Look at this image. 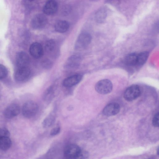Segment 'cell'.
Wrapping results in <instances>:
<instances>
[{
  "label": "cell",
  "mask_w": 159,
  "mask_h": 159,
  "mask_svg": "<svg viewBox=\"0 0 159 159\" xmlns=\"http://www.w3.org/2000/svg\"><path fill=\"white\" fill-rule=\"evenodd\" d=\"M38 106L37 103L32 101L25 102L22 108V113L25 117L30 118L33 116L37 113Z\"/></svg>",
  "instance_id": "6da1fadb"
},
{
  "label": "cell",
  "mask_w": 159,
  "mask_h": 159,
  "mask_svg": "<svg viewBox=\"0 0 159 159\" xmlns=\"http://www.w3.org/2000/svg\"><path fill=\"white\" fill-rule=\"evenodd\" d=\"M141 94V90L137 85L134 84L129 87L124 94L125 99L128 101H133L138 98Z\"/></svg>",
  "instance_id": "7a4b0ae2"
},
{
  "label": "cell",
  "mask_w": 159,
  "mask_h": 159,
  "mask_svg": "<svg viewBox=\"0 0 159 159\" xmlns=\"http://www.w3.org/2000/svg\"><path fill=\"white\" fill-rule=\"evenodd\" d=\"M113 85L108 79H103L98 81L96 84L95 88L98 93L105 94L110 93L112 90Z\"/></svg>",
  "instance_id": "3957f363"
},
{
  "label": "cell",
  "mask_w": 159,
  "mask_h": 159,
  "mask_svg": "<svg viewBox=\"0 0 159 159\" xmlns=\"http://www.w3.org/2000/svg\"><path fill=\"white\" fill-rule=\"evenodd\" d=\"M92 39L91 35L87 32L81 33L78 36L75 44V48L77 50H81L87 47L90 43Z\"/></svg>",
  "instance_id": "277c9868"
},
{
  "label": "cell",
  "mask_w": 159,
  "mask_h": 159,
  "mask_svg": "<svg viewBox=\"0 0 159 159\" xmlns=\"http://www.w3.org/2000/svg\"><path fill=\"white\" fill-rule=\"evenodd\" d=\"M48 23L46 17L42 14L35 15L31 21L32 27L35 29H40L44 27Z\"/></svg>",
  "instance_id": "5b68a950"
},
{
  "label": "cell",
  "mask_w": 159,
  "mask_h": 159,
  "mask_svg": "<svg viewBox=\"0 0 159 159\" xmlns=\"http://www.w3.org/2000/svg\"><path fill=\"white\" fill-rule=\"evenodd\" d=\"M81 149L75 144H70L67 145L64 149L65 157L68 159H74Z\"/></svg>",
  "instance_id": "8992f818"
},
{
  "label": "cell",
  "mask_w": 159,
  "mask_h": 159,
  "mask_svg": "<svg viewBox=\"0 0 159 159\" xmlns=\"http://www.w3.org/2000/svg\"><path fill=\"white\" fill-rule=\"evenodd\" d=\"M120 109V106L118 104L115 102L110 103L104 107L102 112L106 116H111L118 114Z\"/></svg>",
  "instance_id": "52a82bcc"
},
{
  "label": "cell",
  "mask_w": 159,
  "mask_h": 159,
  "mask_svg": "<svg viewBox=\"0 0 159 159\" xmlns=\"http://www.w3.org/2000/svg\"><path fill=\"white\" fill-rule=\"evenodd\" d=\"M20 111V108L19 105L15 103L12 104L6 108L4 115L7 118H11L18 115Z\"/></svg>",
  "instance_id": "ba28073f"
},
{
  "label": "cell",
  "mask_w": 159,
  "mask_h": 159,
  "mask_svg": "<svg viewBox=\"0 0 159 159\" xmlns=\"http://www.w3.org/2000/svg\"><path fill=\"white\" fill-rule=\"evenodd\" d=\"M29 61V56L25 52H20L16 55V62L18 68L28 66Z\"/></svg>",
  "instance_id": "9c48e42d"
},
{
  "label": "cell",
  "mask_w": 159,
  "mask_h": 159,
  "mask_svg": "<svg viewBox=\"0 0 159 159\" xmlns=\"http://www.w3.org/2000/svg\"><path fill=\"white\" fill-rule=\"evenodd\" d=\"M30 73V70L28 66L18 68L15 73V78L18 81H23L29 77Z\"/></svg>",
  "instance_id": "30bf717a"
},
{
  "label": "cell",
  "mask_w": 159,
  "mask_h": 159,
  "mask_svg": "<svg viewBox=\"0 0 159 159\" xmlns=\"http://www.w3.org/2000/svg\"><path fill=\"white\" fill-rule=\"evenodd\" d=\"M30 52L34 58H39L43 55V51L41 45L37 42L32 43L30 48Z\"/></svg>",
  "instance_id": "8fae6325"
},
{
  "label": "cell",
  "mask_w": 159,
  "mask_h": 159,
  "mask_svg": "<svg viewBox=\"0 0 159 159\" xmlns=\"http://www.w3.org/2000/svg\"><path fill=\"white\" fill-rule=\"evenodd\" d=\"M57 8L58 5L56 1L49 0L44 5L43 8V12L46 15H52L56 12Z\"/></svg>",
  "instance_id": "7c38bea8"
},
{
  "label": "cell",
  "mask_w": 159,
  "mask_h": 159,
  "mask_svg": "<svg viewBox=\"0 0 159 159\" xmlns=\"http://www.w3.org/2000/svg\"><path fill=\"white\" fill-rule=\"evenodd\" d=\"M82 79L80 75H75L65 79L63 82V85L66 87H70L79 83Z\"/></svg>",
  "instance_id": "4fadbf2b"
},
{
  "label": "cell",
  "mask_w": 159,
  "mask_h": 159,
  "mask_svg": "<svg viewBox=\"0 0 159 159\" xmlns=\"http://www.w3.org/2000/svg\"><path fill=\"white\" fill-rule=\"evenodd\" d=\"M81 60V56L79 55H74L70 57L67 60L66 66L68 68H75L77 67Z\"/></svg>",
  "instance_id": "5bb4252c"
},
{
  "label": "cell",
  "mask_w": 159,
  "mask_h": 159,
  "mask_svg": "<svg viewBox=\"0 0 159 159\" xmlns=\"http://www.w3.org/2000/svg\"><path fill=\"white\" fill-rule=\"evenodd\" d=\"M55 30L59 33H63L66 32L69 28V24L64 20H60L56 22L55 25Z\"/></svg>",
  "instance_id": "9a60e30c"
},
{
  "label": "cell",
  "mask_w": 159,
  "mask_h": 159,
  "mask_svg": "<svg viewBox=\"0 0 159 159\" xmlns=\"http://www.w3.org/2000/svg\"><path fill=\"white\" fill-rule=\"evenodd\" d=\"M137 54L133 53L127 55L124 59V63L128 66H136Z\"/></svg>",
  "instance_id": "2e32d148"
},
{
  "label": "cell",
  "mask_w": 159,
  "mask_h": 159,
  "mask_svg": "<svg viewBox=\"0 0 159 159\" xmlns=\"http://www.w3.org/2000/svg\"><path fill=\"white\" fill-rule=\"evenodd\" d=\"M12 142L9 137L0 138V149L6 151L8 150L11 146Z\"/></svg>",
  "instance_id": "e0dca14e"
},
{
  "label": "cell",
  "mask_w": 159,
  "mask_h": 159,
  "mask_svg": "<svg viewBox=\"0 0 159 159\" xmlns=\"http://www.w3.org/2000/svg\"><path fill=\"white\" fill-rule=\"evenodd\" d=\"M149 55V52L144 51L137 54L136 66H141L147 61Z\"/></svg>",
  "instance_id": "ac0fdd59"
},
{
  "label": "cell",
  "mask_w": 159,
  "mask_h": 159,
  "mask_svg": "<svg viewBox=\"0 0 159 159\" xmlns=\"http://www.w3.org/2000/svg\"><path fill=\"white\" fill-rule=\"evenodd\" d=\"M107 10L102 8L100 9L96 12L95 18L96 20L99 23H101L104 21L107 16Z\"/></svg>",
  "instance_id": "d6986e66"
},
{
  "label": "cell",
  "mask_w": 159,
  "mask_h": 159,
  "mask_svg": "<svg viewBox=\"0 0 159 159\" xmlns=\"http://www.w3.org/2000/svg\"><path fill=\"white\" fill-rule=\"evenodd\" d=\"M55 116L52 113L48 116L43 121L42 125L44 128H48L51 126L55 121Z\"/></svg>",
  "instance_id": "ffe728a7"
},
{
  "label": "cell",
  "mask_w": 159,
  "mask_h": 159,
  "mask_svg": "<svg viewBox=\"0 0 159 159\" xmlns=\"http://www.w3.org/2000/svg\"><path fill=\"white\" fill-rule=\"evenodd\" d=\"M54 88L53 86H51L47 89L43 94V99L49 101L52 99L54 95Z\"/></svg>",
  "instance_id": "44dd1931"
},
{
  "label": "cell",
  "mask_w": 159,
  "mask_h": 159,
  "mask_svg": "<svg viewBox=\"0 0 159 159\" xmlns=\"http://www.w3.org/2000/svg\"><path fill=\"white\" fill-rule=\"evenodd\" d=\"M56 43L55 41L53 39L48 40L46 43L45 48L46 51L48 53L53 52L55 49Z\"/></svg>",
  "instance_id": "7402d4cb"
},
{
  "label": "cell",
  "mask_w": 159,
  "mask_h": 159,
  "mask_svg": "<svg viewBox=\"0 0 159 159\" xmlns=\"http://www.w3.org/2000/svg\"><path fill=\"white\" fill-rule=\"evenodd\" d=\"M89 155L88 151L81 149L74 159H86Z\"/></svg>",
  "instance_id": "603a6c76"
},
{
  "label": "cell",
  "mask_w": 159,
  "mask_h": 159,
  "mask_svg": "<svg viewBox=\"0 0 159 159\" xmlns=\"http://www.w3.org/2000/svg\"><path fill=\"white\" fill-rule=\"evenodd\" d=\"M7 74L8 71L7 68L3 65L0 64V79L5 78Z\"/></svg>",
  "instance_id": "cb8c5ba5"
},
{
  "label": "cell",
  "mask_w": 159,
  "mask_h": 159,
  "mask_svg": "<svg viewBox=\"0 0 159 159\" xmlns=\"http://www.w3.org/2000/svg\"><path fill=\"white\" fill-rule=\"evenodd\" d=\"M42 66L45 69H49L52 66V62L49 59H44L42 62Z\"/></svg>",
  "instance_id": "d4e9b609"
},
{
  "label": "cell",
  "mask_w": 159,
  "mask_h": 159,
  "mask_svg": "<svg viewBox=\"0 0 159 159\" xmlns=\"http://www.w3.org/2000/svg\"><path fill=\"white\" fill-rule=\"evenodd\" d=\"M10 133L9 131L5 128H0V138L5 137H9Z\"/></svg>",
  "instance_id": "484cf974"
},
{
  "label": "cell",
  "mask_w": 159,
  "mask_h": 159,
  "mask_svg": "<svg viewBox=\"0 0 159 159\" xmlns=\"http://www.w3.org/2000/svg\"><path fill=\"white\" fill-rule=\"evenodd\" d=\"M159 112L157 113L154 116L152 120V124L155 127L159 126Z\"/></svg>",
  "instance_id": "4316f807"
},
{
  "label": "cell",
  "mask_w": 159,
  "mask_h": 159,
  "mask_svg": "<svg viewBox=\"0 0 159 159\" xmlns=\"http://www.w3.org/2000/svg\"><path fill=\"white\" fill-rule=\"evenodd\" d=\"M60 127L59 126H57L51 129L50 132V135L52 136L56 135L60 133Z\"/></svg>",
  "instance_id": "83f0119b"
},
{
  "label": "cell",
  "mask_w": 159,
  "mask_h": 159,
  "mask_svg": "<svg viewBox=\"0 0 159 159\" xmlns=\"http://www.w3.org/2000/svg\"><path fill=\"white\" fill-rule=\"evenodd\" d=\"M157 149V154H158V152H159V150H159V148H158Z\"/></svg>",
  "instance_id": "f1b7e54d"
},
{
  "label": "cell",
  "mask_w": 159,
  "mask_h": 159,
  "mask_svg": "<svg viewBox=\"0 0 159 159\" xmlns=\"http://www.w3.org/2000/svg\"></svg>",
  "instance_id": "f546056e"
}]
</instances>
